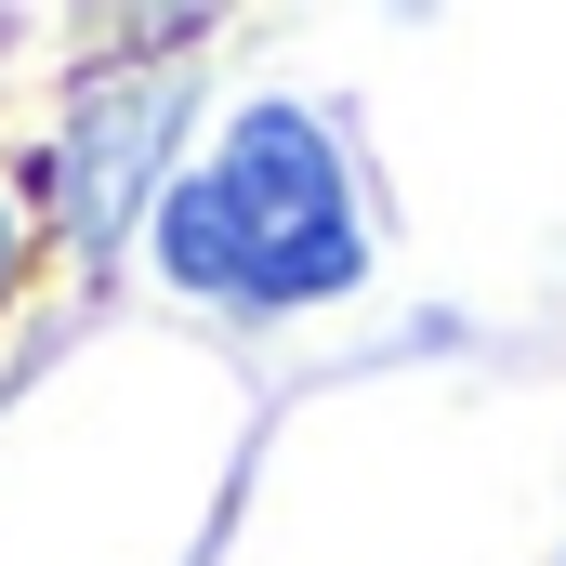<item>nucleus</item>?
<instances>
[{
  "instance_id": "nucleus-1",
  "label": "nucleus",
  "mask_w": 566,
  "mask_h": 566,
  "mask_svg": "<svg viewBox=\"0 0 566 566\" xmlns=\"http://www.w3.org/2000/svg\"><path fill=\"white\" fill-rule=\"evenodd\" d=\"M158 264L211 303H329L369 277L356 185L303 106H251L171 198H158Z\"/></svg>"
},
{
  "instance_id": "nucleus-2",
  "label": "nucleus",
  "mask_w": 566,
  "mask_h": 566,
  "mask_svg": "<svg viewBox=\"0 0 566 566\" xmlns=\"http://www.w3.org/2000/svg\"><path fill=\"white\" fill-rule=\"evenodd\" d=\"M0 251H13V224H0Z\"/></svg>"
}]
</instances>
